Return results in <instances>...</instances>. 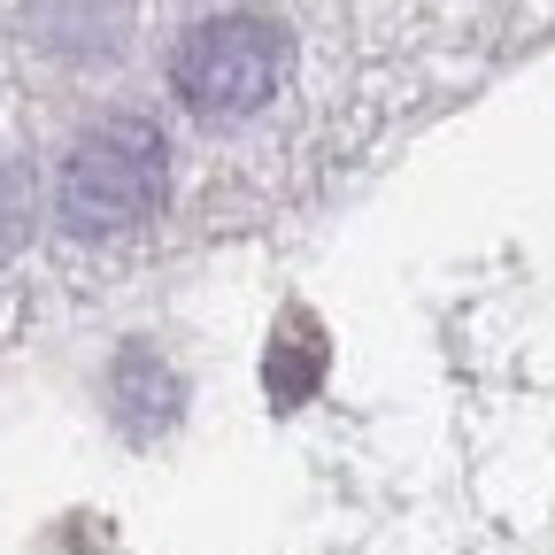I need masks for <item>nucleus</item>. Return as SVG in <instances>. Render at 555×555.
Listing matches in <instances>:
<instances>
[{"instance_id":"obj_6","label":"nucleus","mask_w":555,"mask_h":555,"mask_svg":"<svg viewBox=\"0 0 555 555\" xmlns=\"http://www.w3.org/2000/svg\"><path fill=\"white\" fill-rule=\"evenodd\" d=\"M24 240H31V178H24V163L0 155V262H9Z\"/></svg>"},{"instance_id":"obj_3","label":"nucleus","mask_w":555,"mask_h":555,"mask_svg":"<svg viewBox=\"0 0 555 555\" xmlns=\"http://www.w3.org/2000/svg\"><path fill=\"white\" fill-rule=\"evenodd\" d=\"M24 31L54 62H116L131 39V0H24Z\"/></svg>"},{"instance_id":"obj_1","label":"nucleus","mask_w":555,"mask_h":555,"mask_svg":"<svg viewBox=\"0 0 555 555\" xmlns=\"http://www.w3.org/2000/svg\"><path fill=\"white\" fill-rule=\"evenodd\" d=\"M170 201V139L147 116H101L54 170V224L69 240H124Z\"/></svg>"},{"instance_id":"obj_4","label":"nucleus","mask_w":555,"mask_h":555,"mask_svg":"<svg viewBox=\"0 0 555 555\" xmlns=\"http://www.w3.org/2000/svg\"><path fill=\"white\" fill-rule=\"evenodd\" d=\"M108 409H116V425L131 440H155V433L178 425L185 386H178V371L155 356V347H124V356L108 363Z\"/></svg>"},{"instance_id":"obj_5","label":"nucleus","mask_w":555,"mask_h":555,"mask_svg":"<svg viewBox=\"0 0 555 555\" xmlns=\"http://www.w3.org/2000/svg\"><path fill=\"white\" fill-rule=\"evenodd\" d=\"M317 371H324V332H317L301 309H286V324H278V339H270V401H278V409L309 401Z\"/></svg>"},{"instance_id":"obj_2","label":"nucleus","mask_w":555,"mask_h":555,"mask_svg":"<svg viewBox=\"0 0 555 555\" xmlns=\"http://www.w3.org/2000/svg\"><path fill=\"white\" fill-rule=\"evenodd\" d=\"M294 69V39L286 24H270L255 9H232V16H201L178 47H170V86L193 116H255L278 101V86H286Z\"/></svg>"}]
</instances>
